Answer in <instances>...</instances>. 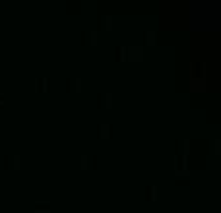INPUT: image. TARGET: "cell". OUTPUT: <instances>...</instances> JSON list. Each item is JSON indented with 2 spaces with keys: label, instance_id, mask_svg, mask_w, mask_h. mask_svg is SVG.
I'll return each mask as SVG.
<instances>
[{
  "label": "cell",
  "instance_id": "8992f818",
  "mask_svg": "<svg viewBox=\"0 0 221 213\" xmlns=\"http://www.w3.org/2000/svg\"><path fill=\"white\" fill-rule=\"evenodd\" d=\"M213 151H215V155H221V139L219 138L213 142Z\"/></svg>",
  "mask_w": 221,
  "mask_h": 213
},
{
  "label": "cell",
  "instance_id": "ba28073f",
  "mask_svg": "<svg viewBox=\"0 0 221 213\" xmlns=\"http://www.w3.org/2000/svg\"><path fill=\"white\" fill-rule=\"evenodd\" d=\"M150 192H151V194H150V200H151V202H157V186H151Z\"/></svg>",
  "mask_w": 221,
  "mask_h": 213
},
{
  "label": "cell",
  "instance_id": "3957f363",
  "mask_svg": "<svg viewBox=\"0 0 221 213\" xmlns=\"http://www.w3.org/2000/svg\"><path fill=\"white\" fill-rule=\"evenodd\" d=\"M101 139H109V124H101Z\"/></svg>",
  "mask_w": 221,
  "mask_h": 213
},
{
  "label": "cell",
  "instance_id": "7a4b0ae2",
  "mask_svg": "<svg viewBox=\"0 0 221 213\" xmlns=\"http://www.w3.org/2000/svg\"><path fill=\"white\" fill-rule=\"evenodd\" d=\"M89 43H91V47H97V43H99L97 31H91V33H89Z\"/></svg>",
  "mask_w": 221,
  "mask_h": 213
},
{
  "label": "cell",
  "instance_id": "5bb4252c",
  "mask_svg": "<svg viewBox=\"0 0 221 213\" xmlns=\"http://www.w3.org/2000/svg\"><path fill=\"white\" fill-rule=\"evenodd\" d=\"M39 83H41V91H47V79H45V78H43V79H41V82H39Z\"/></svg>",
  "mask_w": 221,
  "mask_h": 213
},
{
  "label": "cell",
  "instance_id": "52a82bcc",
  "mask_svg": "<svg viewBox=\"0 0 221 213\" xmlns=\"http://www.w3.org/2000/svg\"><path fill=\"white\" fill-rule=\"evenodd\" d=\"M105 105H107V109H113V93L105 95Z\"/></svg>",
  "mask_w": 221,
  "mask_h": 213
},
{
  "label": "cell",
  "instance_id": "9c48e42d",
  "mask_svg": "<svg viewBox=\"0 0 221 213\" xmlns=\"http://www.w3.org/2000/svg\"><path fill=\"white\" fill-rule=\"evenodd\" d=\"M12 167H14V171H20V155L12 157Z\"/></svg>",
  "mask_w": 221,
  "mask_h": 213
},
{
  "label": "cell",
  "instance_id": "277c9868",
  "mask_svg": "<svg viewBox=\"0 0 221 213\" xmlns=\"http://www.w3.org/2000/svg\"><path fill=\"white\" fill-rule=\"evenodd\" d=\"M74 91H76V93H82V78H76V79H74Z\"/></svg>",
  "mask_w": 221,
  "mask_h": 213
},
{
  "label": "cell",
  "instance_id": "5b68a950",
  "mask_svg": "<svg viewBox=\"0 0 221 213\" xmlns=\"http://www.w3.org/2000/svg\"><path fill=\"white\" fill-rule=\"evenodd\" d=\"M113 16H107L105 18V27H107V31H113Z\"/></svg>",
  "mask_w": 221,
  "mask_h": 213
},
{
  "label": "cell",
  "instance_id": "4fadbf2b",
  "mask_svg": "<svg viewBox=\"0 0 221 213\" xmlns=\"http://www.w3.org/2000/svg\"><path fill=\"white\" fill-rule=\"evenodd\" d=\"M120 60H126V47H120Z\"/></svg>",
  "mask_w": 221,
  "mask_h": 213
},
{
  "label": "cell",
  "instance_id": "6da1fadb",
  "mask_svg": "<svg viewBox=\"0 0 221 213\" xmlns=\"http://www.w3.org/2000/svg\"><path fill=\"white\" fill-rule=\"evenodd\" d=\"M128 60L130 62H142L144 60V47H128Z\"/></svg>",
  "mask_w": 221,
  "mask_h": 213
},
{
  "label": "cell",
  "instance_id": "9a60e30c",
  "mask_svg": "<svg viewBox=\"0 0 221 213\" xmlns=\"http://www.w3.org/2000/svg\"><path fill=\"white\" fill-rule=\"evenodd\" d=\"M35 213H50V209H37L35 207Z\"/></svg>",
  "mask_w": 221,
  "mask_h": 213
},
{
  "label": "cell",
  "instance_id": "8fae6325",
  "mask_svg": "<svg viewBox=\"0 0 221 213\" xmlns=\"http://www.w3.org/2000/svg\"><path fill=\"white\" fill-rule=\"evenodd\" d=\"M87 161H89V157L82 155V171H87Z\"/></svg>",
  "mask_w": 221,
  "mask_h": 213
},
{
  "label": "cell",
  "instance_id": "7c38bea8",
  "mask_svg": "<svg viewBox=\"0 0 221 213\" xmlns=\"http://www.w3.org/2000/svg\"><path fill=\"white\" fill-rule=\"evenodd\" d=\"M190 153V139H184V157Z\"/></svg>",
  "mask_w": 221,
  "mask_h": 213
},
{
  "label": "cell",
  "instance_id": "2e32d148",
  "mask_svg": "<svg viewBox=\"0 0 221 213\" xmlns=\"http://www.w3.org/2000/svg\"><path fill=\"white\" fill-rule=\"evenodd\" d=\"M0 105H4V101H2V99H0Z\"/></svg>",
  "mask_w": 221,
  "mask_h": 213
},
{
  "label": "cell",
  "instance_id": "30bf717a",
  "mask_svg": "<svg viewBox=\"0 0 221 213\" xmlns=\"http://www.w3.org/2000/svg\"><path fill=\"white\" fill-rule=\"evenodd\" d=\"M147 45H150V47H153V45H155V33H153V31H150V33H147Z\"/></svg>",
  "mask_w": 221,
  "mask_h": 213
}]
</instances>
